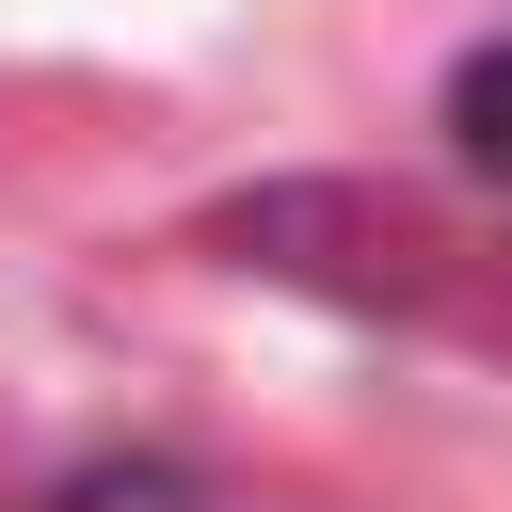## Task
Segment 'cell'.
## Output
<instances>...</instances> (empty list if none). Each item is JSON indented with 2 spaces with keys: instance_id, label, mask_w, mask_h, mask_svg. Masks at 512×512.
I'll return each instance as SVG.
<instances>
[{
  "instance_id": "cell-1",
  "label": "cell",
  "mask_w": 512,
  "mask_h": 512,
  "mask_svg": "<svg viewBox=\"0 0 512 512\" xmlns=\"http://www.w3.org/2000/svg\"><path fill=\"white\" fill-rule=\"evenodd\" d=\"M32 512H240V496L160 480V464H96V480H64V496H32Z\"/></svg>"
}]
</instances>
